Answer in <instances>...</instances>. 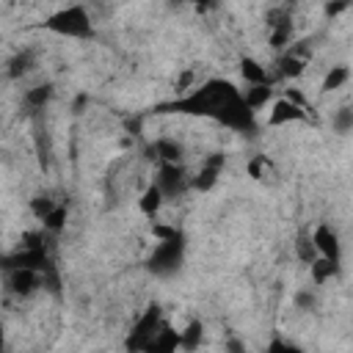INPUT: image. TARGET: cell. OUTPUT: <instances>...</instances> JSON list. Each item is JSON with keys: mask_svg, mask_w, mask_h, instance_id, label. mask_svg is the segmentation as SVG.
Instances as JSON below:
<instances>
[{"mask_svg": "<svg viewBox=\"0 0 353 353\" xmlns=\"http://www.w3.org/2000/svg\"><path fill=\"white\" fill-rule=\"evenodd\" d=\"M176 347H182V331H174L168 323H163V328L154 334L146 353H171Z\"/></svg>", "mask_w": 353, "mask_h": 353, "instance_id": "obj_14", "label": "cell"}, {"mask_svg": "<svg viewBox=\"0 0 353 353\" xmlns=\"http://www.w3.org/2000/svg\"><path fill=\"white\" fill-rule=\"evenodd\" d=\"M201 334H204L201 320H190V325L182 331V347H185V350H196L199 342H201Z\"/></svg>", "mask_w": 353, "mask_h": 353, "instance_id": "obj_22", "label": "cell"}, {"mask_svg": "<svg viewBox=\"0 0 353 353\" xmlns=\"http://www.w3.org/2000/svg\"><path fill=\"white\" fill-rule=\"evenodd\" d=\"M44 229L50 232V234H58L61 229H63V223H66V204H58L50 215H44Z\"/></svg>", "mask_w": 353, "mask_h": 353, "instance_id": "obj_23", "label": "cell"}, {"mask_svg": "<svg viewBox=\"0 0 353 353\" xmlns=\"http://www.w3.org/2000/svg\"><path fill=\"white\" fill-rule=\"evenodd\" d=\"M284 3H295V0H284Z\"/></svg>", "mask_w": 353, "mask_h": 353, "instance_id": "obj_31", "label": "cell"}, {"mask_svg": "<svg viewBox=\"0 0 353 353\" xmlns=\"http://www.w3.org/2000/svg\"><path fill=\"white\" fill-rule=\"evenodd\" d=\"M243 97H245V102L251 105V110H259V108H265V102H270L273 85H248V88L243 91Z\"/></svg>", "mask_w": 353, "mask_h": 353, "instance_id": "obj_20", "label": "cell"}, {"mask_svg": "<svg viewBox=\"0 0 353 353\" xmlns=\"http://www.w3.org/2000/svg\"><path fill=\"white\" fill-rule=\"evenodd\" d=\"M306 63H309V50L306 47H287L284 55L279 58V77H287V80L301 77Z\"/></svg>", "mask_w": 353, "mask_h": 353, "instance_id": "obj_11", "label": "cell"}, {"mask_svg": "<svg viewBox=\"0 0 353 353\" xmlns=\"http://www.w3.org/2000/svg\"><path fill=\"white\" fill-rule=\"evenodd\" d=\"M312 234H314V245H317V254H320V256H328V259H334V262L342 259V243H339V234H336L334 226L317 223V226L312 229Z\"/></svg>", "mask_w": 353, "mask_h": 353, "instance_id": "obj_10", "label": "cell"}, {"mask_svg": "<svg viewBox=\"0 0 353 353\" xmlns=\"http://www.w3.org/2000/svg\"><path fill=\"white\" fill-rule=\"evenodd\" d=\"M350 80V69L347 66H331V72L323 77V91H336V88H342L345 83Z\"/></svg>", "mask_w": 353, "mask_h": 353, "instance_id": "obj_21", "label": "cell"}, {"mask_svg": "<svg viewBox=\"0 0 353 353\" xmlns=\"http://www.w3.org/2000/svg\"><path fill=\"white\" fill-rule=\"evenodd\" d=\"M36 69V52L33 50H17L8 61H6V74L11 77V80H19V77H25L28 72H33Z\"/></svg>", "mask_w": 353, "mask_h": 353, "instance_id": "obj_13", "label": "cell"}, {"mask_svg": "<svg viewBox=\"0 0 353 353\" xmlns=\"http://www.w3.org/2000/svg\"><path fill=\"white\" fill-rule=\"evenodd\" d=\"M146 152H149V160H154V163H182L185 149L174 138H157Z\"/></svg>", "mask_w": 353, "mask_h": 353, "instance_id": "obj_12", "label": "cell"}, {"mask_svg": "<svg viewBox=\"0 0 353 353\" xmlns=\"http://www.w3.org/2000/svg\"><path fill=\"white\" fill-rule=\"evenodd\" d=\"M168 199L163 196V190L152 182V185H146V190L141 193V199H138V210L143 212V215H149V218H154L157 212H160V207L165 204Z\"/></svg>", "mask_w": 353, "mask_h": 353, "instance_id": "obj_16", "label": "cell"}, {"mask_svg": "<svg viewBox=\"0 0 353 353\" xmlns=\"http://www.w3.org/2000/svg\"><path fill=\"white\" fill-rule=\"evenodd\" d=\"M193 6H196L199 14H204V11H212L218 6V0H193Z\"/></svg>", "mask_w": 353, "mask_h": 353, "instance_id": "obj_30", "label": "cell"}, {"mask_svg": "<svg viewBox=\"0 0 353 353\" xmlns=\"http://www.w3.org/2000/svg\"><path fill=\"white\" fill-rule=\"evenodd\" d=\"M240 74H243V80L248 83V85H273V77L268 74V69L256 61V58H243L240 61Z\"/></svg>", "mask_w": 353, "mask_h": 353, "instance_id": "obj_15", "label": "cell"}, {"mask_svg": "<svg viewBox=\"0 0 353 353\" xmlns=\"http://www.w3.org/2000/svg\"><path fill=\"white\" fill-rule=\"evenodd\" d=\"M268 350H270V353H276V350H298V347H295L292 342H284V339H273V342L268 345Z\"/></svg>", "mask_w": 353, "mask_h": 353, "instance_id": "obj_29", "label": "cell"}, {"mask_svg": "<svg viewBox=\"0 0 353 353\" xmlns=\"http://www.w3.org/2000/svg\"><path fill=\"white\" fill-rule=\"evenodd\" d=\"M221 171H223V154H221V152H212V154L204 157V163L199 165L196 176H190V188L199 190V193L212 190L215 182H218V176H221Z\"/></svg>", "mask_w": 353, "mask_h": 353, "instance_id": "obj_9", "label": "cell"}, {"mask_svg": "<svg viewBox=\"0 0 353 353\" xmlns=\"http://www.w3.org/2000/svg\"><path fill=\"white\" fill-rule=\"evenodd\" d=\"M309 110L306 105L290 99V97H281L270 105V113H268V124L270 127H284V124H298V121H306Z\"/></svg>", "mask_w": 353, "mask_h": 353, "instance_id": "obj_8", "label": "cell"}, {"mask_svg": "<svg viewBox=\"0 0 353 353\" xmlns=\"http://www.w3.org/2000/svg\"><path fill=\"white\" fill-rule=\"evenodd\" d=\"M295 306H298V309H314V306H317V298H314V292H312L309 287L298 290V292H295Z\"/></svg>", "mask_w": 353, "mask_h": 353, "instance_id": "obj_26", "label": "cell"}, {"mask_svg": "<svg viewBox=\"0 0 353 353\" xmlns=\"http://www.w3.org/2000/svg\"><path fill=\"white\" fill-rule=\"evenodd\" d=\"M157 113H179V116H199L223 124L226 130L251 135L256 130V110L245 102L243 91L223 77H210L201 85L190 88L174 102L157 108Z\"/></svg>", "mask_w": 353, "mask_h": 353, "instance_id": "obj_1", "label": "cell"}, {"mask_svg": "<svg viewBox=\"0 0 353 353\" xmlns=\"http://www.w3.org/2000/svg\"><path fill=\"white\" fill-rule=\"evenodd\" d=\"M163 323H165V320H163L160 306H157V303H149V306L143 309V314L135 320L130 336L124 339V347H127V350H149V345H152L154 334L163 328Z\"/></svg>", "mask_w": 353, "mask_h": 353, "instance_id": "obj_4", "label": "cell"}, {"mask_svg": "<svg viewBox=\"0 0 353 353\" xmlns=\"http://www.w3.org/2000/svg\"><path fill=\"white\" fill-rule=\"evenodd\" d=\"M268 28H270V47L287 50L292 44V17L287 8H270L268 11Z\"/></svg>", "mask_w": 353, "mask_h": 353, "instance_id": "obj_7", "label": "cell"}, {"mask_svg": "<svg viewBox=\"0 0 353 353\" xmlns=\"http://www.w3.org/2000/svg\"><path fill=\"white\" fill-rule=\"evenodd\" d=\"M182 262H185V234L176 229L174 234H168V237L154 243V251L149 254L146 268L154 276L165 279V276H174L182 268Z\"/></svg>", "mask_w": 353, "mask_h": 353, "instance_id": "obj_3", "label": "cell"}, {"mask_svg": "<svg viewBox=\"0 0 353 353\" xmlns=\"http://www.w3.org/2000/svg\"><path fill=\"white\" fill-rule=\"evenodd\" d=\"M295 256L303 262V265H312L320 254H317V245H314V234L312 229H301L298 237H295Z\"/></svg>", "mask_w": 353, "mask_h": 353, "instance_id": "obj_18", "label": "cell"}, {"mask_svg": "<svg viewBox=\"0 0 353 353\" xmlns=\"http://www.w3.org/2000/svg\"><path fill=\"white\" fill-rule=\"evenodd\" d=\"M152 182L163 190L165 199H179L190 190V176L182 168V163H157V171H154Z\"/></svg>", "mask_w": 353, "mask_h": 353, "instance_id": "obj_5", "label": "cell"}, {"mask_svg": "<svg viewBox=\"0 0 353 353\" xmlns=\"http://www.w3.org/2000/svg\"><path fill=\"white\" fill-rule=\"evenodd\" d=\"M331 124H334V132H339V135L353 132V108H339V110L334 113Z\"/></svg>", "mask_w": 353, "mask_h": 353, "instance_id": "obj_24", "label": "cell"}, {"mask_svg": "<svg viewBox=\"0 0 353 353\" xmlns=\"http://www.w3.org/2000/svg\"><path fill=\"white\" fill-rule=\"evenodd\" d=\"M55 207H58V201L50 199V196H36V199L30 201V210H33V215H36L39 221H44V215H50Z\"/></svg>", "mask_w": 353, "mask_h": 353, "instance_id": "obj_25", "label": "cell"}, {"mask_svg": "<svg viewBox=\"0 0 353 353\" xmlns=\"http://www.w3.org/2000/svg\"><path fill=\"white\" fill-rule=\"evenodd\" d=\"M265 171H268V160H265V157H254V160L248 163V174H251L254 179H265Z\"/></svg>", "mask_w": 353, "mask_h": 353, "instance_id": "obj_28", "label": "cell"}, {"mask_svg": "<svg viewBox=\"0 0 353 353\" xmlns=\"http://www.w3.org/2000/svg\"><path fill=\"white\" fill-rule=\"evenodd\" d=\"M44 30L63 36V39H94V22L85 11V6L72 3L66 8H58L44 19Z\"/></svg>", "mask_w": 353, "mask_h": 353, "instance_id": "obj_2", "label": "cell"}, {"mask_svg": "<svg viewBox=\"0 0 353 353\" xmlns=\"http://www.w3.org/2000/svg\"><path fill=\"white\" fill-rule=\"evenodd\" d=\"M50 97H52V83H41V85H33V88L25 91V105L30 110H44Z\"/></svg>", "mask_w": 353, "mask_h": 353, "instance_id": "obj_19", "label": "cell"}, {"mask_svg": "<svg viewBox=\"0 0 353 353\" xmlns=\"http://www.w3.org/2000/svg\"><path fill=\"white\" fill-rule=\"evenodd\" d=\"M39 287H44V273L33 268H6V292L11 295H30Z\"/></svg>", "mask_w": 353, "mask_h": 353, "instance_id": "obj_6", "label": "cell"}, {"mask_svg": "<svg viewBox=\"0 0 353 353\" xmlns=\"http://www.w3.org/2000/svg\"><path fill=\"white\" fill-rule=\"evenodd\" d=\"M350 6H353V0H325V17H339Z\"/></svg>", "mask_w": 353, "mask_h": 353, "instance_id": "obj_27", "label": "cell"}, {"mask_svg": "<svg viewBox=\"0 0 353 353\" xmlns=\"http://www.w3.org/2000/svg\"><path fill=\"white\" fill-rule=\"evenodd\" d=\"M309 276H312V284H325V281L339 276V262H334L328 256H317L309 265Z\"/></svg>", "mask_w": 353, "mask_h": 353, "instance_id": "obj_17", "label": "cell"}]
</instances>
